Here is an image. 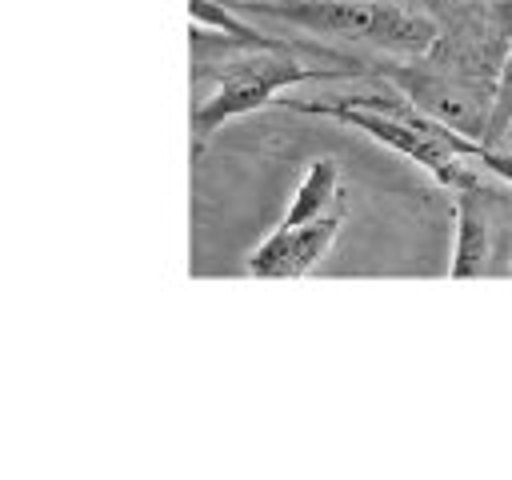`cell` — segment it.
<instances>
[{"label":"cell","mask_w":512,"mask_h":480,"mask_svg":"<svg viewBox=\"0 0 512 480\" xmlns=\"http://www.w3.org/2000/svg\"><path fill=\"white\" fill-rule=\"evenodd\" d=\"M240 16H260L316 36L368 40L392 52H428L436 44V24L396 0H224Z\"/></svg>","instance_id":"cell-1"},{"label":"cell","mask_w":512,"mask_h":480,"mask_svg":"<svg viewBox=\"0 0 512 480\" xmlns=\"http://www.w3.org/2000/svg\"><path fill=\"white\" fill-rule=\"evenodd\" d=\"M364 68H316L296 60L288 48H252L228 60L220 84L196 100L192 108V136L196 144H204L212 132H220L228 120L248 116L264 104H272V96H280L284 88L308 84V80H340V76H360Z\"/></svg>","instance_id":"cell-2"},{"label":"cell","mask_w":512,"mask_h":480,"mask_svg":"<svg viewBox=\"0 0 512 480\" xmlns=\"http://www.w3.org/2000/svg\"><path fill=\"white\" fill-rule=\"evenodd\" d=\"M344 224V212L332 208L308 224H276L248 256V276H260V280H296V276H308L332 248L336 232Z\"/></svg>","instance_id":"cell-3"},{"label":"cell","mask_w":512,"mask_h":480,"mask_svg":"<svg viewBox=\"0 0 512 480\" xmlns=\"http://www.w3.org/2000/svg\"><path fill=\"white\" fill-rule=\"evenodd\" d=\"M412 104H420L428 116L452 124L456 132L484 140L488 136V116H492V92H476L460 80L444 76H400L396 80Z\"/></svg>","instance_id":"cell-4"},{"label":"cell","mask_w":512,"mask_h":480,"mask_svg":"<svg viewBox=\"0 0 512 480\" xmlns=\"http://www.w3.org/2000/svg\"><path fill=\"white\" fill-rule=\"evenodd\" d=\"M488 216L476 200V188H464L456 192V244H452V264H448V276L452 280H472V276H484L488 268Z\"/></svg>","instance_id":"cell-5"},{"label":"cell","mask_w":512,"mask_h":480,"mask_svg":"<svg viewBox=\"0 0 512 480\" xmlns=\"http://www.w3.org/2000/svg\"><path fill=\"white\" fill-rule=\"evenodd\" d=\"M336 184H340V168L332 156H316L304 172V180L296 184L288 208H284V220L280 224H308L324 212H332L336 204Z\"/></svg>","instance_id":"cell-6"},{"label":"cell","mask_w":512,"mask_h":480,"mask_svg":"<svg viewBox=\"0 0 512 480\" xmlns=\"http://www.w3.org/2000/svg\"><path fill=\"white\" fill-rule=\"evenodd\" d=\"M512 128V48H508V60L492 84V116H488V136L484 144H496L504 132Z\"/></svg>","instance_id":"cell-7"},{"label":"cell","mask_w":512,"mask_h":480,"mask_svg":"<svg viewBox=\"0 0 512 480\" xmlns=\"http://www.w3.org/2000/svg\"><path fill=\"white\" fill-rule=\"evenodd\" d=\"M472 164H480L484 172H492V176H500L504 184H512V152H508V148L480 144V152H476V160H472Z\"/></svg>","instance_id":"cell-8"},{"label":"cell","mask_w":512,"mask_h":480,"mask_svg":"<svg viewBox=\"0 0 512 480\" xmlns=\"http://www.w3.org/2000/svg\"><path fill=\"white\" fill-rule=\"evenodd\" d=\"M488 4V20L496 24V32L508 40V48H512V0H484Z\"/></svg>","instance_id":"cell-9"}]
</instances>
